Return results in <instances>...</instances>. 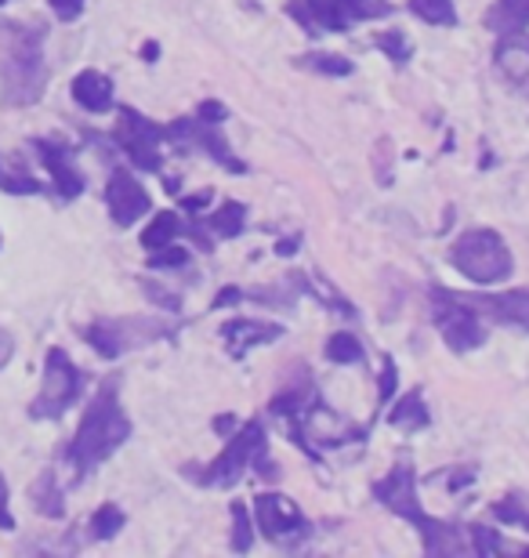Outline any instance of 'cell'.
<instances>
[{
  "label": "cell",
  "mask_w": 529,
  "mask_h": 558,
  "mask_svg": "<svg viewBox=\"0 0 529 558\" xmlns=\"http://www.w3.org/2000/svg\"><path fill=\"white\" fill-rule=\"evenodd\" d=\"M493 515L501 522H512V526H526L529 533V511L522 508L519 497H508V500H501V505H493Z\"/></svg>",
  "instance_id": "obj_29"
},
{
  "label": "cell",
  "mask_w": 529,
  "mask_h": 558,
  "mask_svg": "<svg viewBox=\"0 0 529 558\" xmlns=\"http://www.w3.org/2000/svg\"><path fill=\"white\" fill-rule=\"evenodd\" d=\"M410 11L432 26H454L457 22V11H454V0H410Z\"/></svg>",
  "instance_id": "obj_22"
},
{
  "label": "cell",
  "mask_w": 529,
  "mask_h": 558,
  "mask_svg": "<svg viewBox=\"0 0 529 558\" xmlns=\"http://www.w3.org/2000/svg\"><path fill=\"white\" fill-rule=\"evenodd\" d=\"M377 48L385 51L396 65L410 62V44H407V37H402V33H396V29H392V33H381V37H377Z\"/></svg>",
  "instance_id": "obj_28"
},
{
  "label": "cell",
  "mask_w": 529,
  "mask_h": 558,
  "mask_svg": "<svg viewBox=\"0 0 529 558\" xmlns=\"http://www.w3.org/2000/svg\"><path fill=\"white\" fill-rule=\"evenodd\" d=\"M123 526V511L117 505H103L95 511V519H92V530H95V537L98 541H109V537H117Z\"/></svg>",
  "instance_id": "obj_26"
},
{
  "label": "cell",
  "mask_w": 529,
  "mask_h": 558,
  "mask_svg": "<svg viewBox=\"0 0 529 558\" xmlns=\"http://www.w3.org/2000/svg\"><path fill=\"white\" fill-rule=\"evenodd\" d=\"M0 4H8V0H0Z\"/></svg>",
  "instance_id": "obj_42"
},
{
  "label": "cell",
  "mask_w": 529,
  "mask_h": 558,
  "mask_svg": "<svg viewBox=\"0 0 529 558\" xmlns=\"http://www.w3.org/2000/svg\"><path fill=\"white\" fill-rule=\"evenodd\" d=\"M298 247H301L298 240H284V243H276V254L279 258H290V254H298Z\"/></svg>",
  "instance_id": "obj_40"
},
{
  "label": "cell",
  "mask_w": 529,
  "mask_h": 558,
  "mask_svg": "<svg viewBox=\"0 0 529 558\" xmlns=\"http://www.w3.org/2000/svg\"><path fill=\"white\" fill-rule=\"evenodd\" d=\"M385 377H381V388H377V399L381 403H388L392 392H396V363H392V355H385Z\"/></svg>",
  "instance_id": "obj_33"
},
{
  "label": "cell",
  "mask_w": 529,
  "mask_h": 558,
  "mask_svg": "<svg viewBox=\"0 0 529 558\" xmlns=\"http://www.w3.org/2000/svg\"><path fill=\"white\" fill-rule=\"evenodd\" d=\"M232 548L236 551H251L254 548V533H251V511L243 505H232Z\"/></svg>",
  "instance_id": "obj_27"
},
{
  "label": "cell",
  "mask_w": 529,
  "mask_h": 558,
  "mask_svg": "<svg viewBox=\"0 0 529 558\" xmlns=\"http://www.w3.org/2000/svg\"><path fill=\"white\" fill-rule=\"evenodd\" d=\"M225 117H229V109H225L221 102H204V106H200V120H214V124H221Z\"/></svg>",
  "instance_id": "obj_34"
},
{
  "label": "cell",
  "mask_w": 529,
  "mask_h": 558,
  "mask_svg": "<svg viewBox=\"0 0 529 558\" xmlns=\"http://www.w3.org/2000/svg\"><path fill=\"white\" fill-rule=\"evenodd\" d=\"M117 385H120L117 377H106L103 388H98V396L92 399V407H87L81 428H76V439L70 446V461L76 468V475L95 472L106 457H112L123 442H128L131 421L117 403Z\"/></svg>",
  "instance_id": "obj_1"
},
{
  "label": "cell",
  "mask_w": 529,
  "mask_h": 558,
  "mask_svg": "<svg viewBox=\"0 0 529 558\" xmlns=\"http://www.w3.org/2000/svg\"><path fill=\"white\" fill-rule=\"evenodd\" d=\"M243 294L236 287H225L218 298H214V308H225V305H236V301H240Z\"/></svg>",
  "instance_id": "obj_37"
},
{
  "label": "cell",
  "mask_w": 529,
  "mask_h": 558,
  "mask_svg": "<svg viewBox=\"0 0 529 558\" xmlns=\"http://www.w3.org/2000/svg\"><path fill=\"white\" fill-rule=\"evenodd\" d=\"M388 421L396 424V428H410V432H418V428H428V407H424V396H421V388H413V392L407 399H399L396 410L388 414Z\"/></svg>",
  "instance_id": "obj_19"
},
{
  "label": "cell",
  "mask_w": 529,
  "mask_h": 558,
  "mask_svg": "<svg viewBox=\"0 0 529 558\" xmlns=\"http://www.w3.org/2000/svg\"><path fill=\"white\" fill-rule=\"evenodd\" d=\"M106 199H109V210L117 226H134V221L149 210V193H145L142 182H134L128 171H112Z\"/></svg>",
  "instance_id": "obj_12"
},
{
  "label": "cell",
  "mask_w": 529,
  "mask_h": 558,
  "mask_svg": "<svg viewBox=\"0 0 529 558\" xmlns=\"http://www.w3.org/2000/svg\"><path fill=\"white\" fill-rule=\"evenodd\" d=\"M449 262L482 287L504 283V279L515 272V258H512L508 243L493 229H468L465 236L454 243V251H449Z\"/></svg>",
  "instance_id": "obj_3"
},
{
  "label": "cell",
  "mask_w": 529,
  "mask_h": 558,
  "mask_svg": "<svg viewBox=\"0 0 529 558\" xmlns=\"http://www.w3.org/2000/svg\"><path fill=\"white\" fill-rule=\"evenodd\" d=\"M33 149L40 153L44 167L51 171L55 189H59L62 199H76V196L84 193V174L73 167V156L70 153L59 149V145H51V142H33Z\"/></svg>",
  "instance_id": "obj_14"
},
{
  "label": "cell",
  "mask_w": 529,
  "mask_h": 558,
  "mask_svg": "<svg viewBox=\"0 0 529 558\" xmlns=\"http://www.w3.org/2000/svg\"><path fill=\"white\" fill-rule=\"evenodd\" d=\"M171 240H178V215L160 210V215L149 221V229L142 232V243H145V251H160Z\"/></svg>",
  "instance_id": "obj_21"
},
{
  "label": "cell",
  "mask_w": 529,
  "mask_h": 558,
  "mask_svg": "<svg viewBox=\"0 0 529 558\" xmlns=\"http://www.w3.org/2000/svg\"><path fill=\"white\" fill-rule=\"evenodd\" d=\"M207 204H211V193H200V196L182 199V207H185V210H200V207H207Z\"/></svg>",
  "instance_id": "obj_39"
},
{
  "label": "cell",
  "mask_w": 529,
  "mask_h": 558,
  "mask_svg": "<svg viewBox=\"0 0 529 558\" xmlns=\"http://www.w3.org/2000/svg\"><path fill=\"white\" fill-rule=\"evenodd\" d=\"M262 450H265V428H262V421H251V424H243L240 435H232L218 461H211L204 468V475H189V478H196V483L214 486V489H229L240 483L247 464L262 457Z\"/></svg>",
  "instance_id": "obj_6"
},
{
  "label": "cell",
  "mask_w": 529,
  "mask_h": 558,
  "mask_svg": "<svg viewBox=\"0 0 529 558\" xmlns=\"http://www.w3.org/2000/svg\"><path fill=\"white\" fill-rule=\"evenodd\" d=\"M11 352H15V341H11V333L0 327V371H4V363L11 360Z\"/></svg>",
  "instance_id": "obj_36"
},
{
  "label": "cell",
  "mask_w": 529,
  "mask_h": 558,
  "mask_svg": "<svg viewBox=\"0 0 529 558\" xmlns=\"http://www.w3.org/2000/svg\"><path fill=\"white\" fill-rule=\"evenodd\" d=\"M185 262H189V254L182 247H171V243H167V247L153 254L149 269H178V265H185Z\"/></svg>",
  "instance_id": "obj_30"
},
{
  "label": "cell",
  "mask_w": 529,
  "mask_h": 558,
  "mask_svg": "<svg viewBox=\"0 0 529 558\" xmlns=\"http://www.w3.org/2000/svg\"><path fill=\"white\" fill-rule=\"evenodd\" d=\"M48 4L62 22H76L84 15V0H48Z\"/></svg>",
  "instance_id": "obj_32"
},
{
  "label": "cell",
  "mask_w": 529,
  "mask_h": 558,
  "mask_svg": "<svg viewBox=\"0 0 529 558\" xmlns=\"http://www.w3.org/2000/svg\"><path fill=\"white\" fill-rule=\"evenodd\" d=\"M471 541H476V555H497L501 551V537L490 533L486 526H471Z\"/></svg>",
  "instance_id": "obj_31"
},
{
  "label": "cell",
  "mask_w": 529,
  "mask_h": 558,
  "mask_svg": "<svg viewBox=\"0 0 529 558\" xmlns=\"http://www.w3.org/2000/svg\"><path fill=\"white\" fill-rule=\"evenodd\" d=\"M214 428H218V432H229V428H232V417H218V421H214Z\"/></svg>",
  "instance_id": "obj_41"
},
{
  "label": "cell",
  "mask_w": 529,
  "mask_h": 558,
  "mask_svg": "<svg viewBox=\"0 0 529 558\" xmlns=\"http://www.w3.org/2000/svg\"><path fill=\"white\" fill-rule=\"evenodd\" d=\"M29 497L40 515H48V519L62 515V494H59V483H55V472H44L37 483L29 486Z\"/></svg>",
  "instance_id": "obj_20"
},
{
  "label": "cell",
  "mask_w": 529,
  "mask_h": 558,
  "mask_svg": "<svg viewBox=\"0 0 529 558\" xmlns=\"http://www.w3.org/2000/svg\"><path fill=\"white\" fill-rule=\"evenodd\" d=\"M221 338L229 341L232 355L240 360L247 349L254 344H268V341H279L284 338V327H268V323H254V319H232L221 327Z\"/></svg>",
  "instance_id": "obj_15"
},
{
  "label": "cell",
  "mask_w": 529,
  "mask_h": 558,
  "mask_svg": "<svg viewBox=\"0 0 529 558\" xmlns=\"http://www.w3.org/2000/svg\"><path fill=\"white\" fill-rule=\"evenodd\" d=\"M471 308L486 312L497 323H512V327L529 330V290H512V294H468L465 298Z\"/></svg>",
  "instance_id": "obj_13"
},
{
  "label": "cell",
  "mask_w": 529,
  "mask_h": 558,
  "mask_svg": "<svg viewBox=\"0 0 529 558\" xmlns=\"http://www.w3.org/2000/svg\"><path fill=\"white\" fill-rule=\"evenodd\" d=\"M432 305H435V323L443 330V341L454 352H471L479 344H486V327L479 319V308H471L465 294L454 290H432Z\"/></svg>",
  "instance_id": "obj_5"
},
{
  "label": "cell",
  "mask_w": 529,
  "mask_h": 558,
  "mask_svg": "<svg viewBox=\"0 0 529 558\" xmlns=\"http://www.w3.org/2000/svg\"><path fill=\"white\" fill-rule=\"evenodd\" d=\"M0 526L15 530V519L8 515V483H4V475H0Z\"/></svg>",
  "instance_id": "obj_35"
},
{
  "label": "cell",
  "mask_w": 529,
  "mask_h": 558,
  "mask_svg": "<svg viewBox=\"0 0 529 558\" xmlns=\"http://www.w3.org/2000/svg\"><path fill=\"white\" fill-rule=\"evenodd\" d=\"M486 26L501 37H515L529 26V0H497L486 15Z\"/></svg>",
  "instance_id": "obj_17"
},
{
  "label": "cell",
  "mask_w": 529,
  "mask_h": 558,
  "mask_svg": "<svg viewBox=\"0 0 529 558\" xmlns=\"http://www.w3.org/2000/svg\"><path fill=\"white\" fill-rule=\"evenodd\" d=\"M0 185L11 189V193H37V182H22V178H15V182H8V178H4Z\"/></svg>",
  "instance_id": "obj_38"
},
{
  "label": "cell",
  "mask_w": 529,
  "mask_h": 558,
  "mask_svg": "<svg viewBox=\"0 0 529 558\" xmlns=\"http://www.w3.org/2000/svg\"><path fill=\"white\" fill-rule=\"evenodd\" d=\"M254 511H257V522H262L265 537H273V541H301L309 533V522L301 519L298 505L279 494H262L254 500Z\"/></svg>",
  "instance_id": "obj_9"
},
{
  "label": "cell",
  "mask_w": 529,
  "mask_h": 558,
  "mask_svg": "<svg viewBox=\"0 0 529 558\" xmlns=\"http://www.w3.org/2000/svg\"><path fill=\"white\" fill-rule=\"evenodd\" d=\"M497 65L515 84H526L529 81V37H519V33L504 37L497 48Z\"/></svg>",
  "instance_id": "obj_18"
},
{
  "label": "cell",
  "mask_w": 529,
  "mask_h": 558,
  "mask_svg": "<svg viewBox=\"0 0 529 558\" xmlns=\"http://www.w3.org/2000/svg\"><path fill=\"white\" fill-rule=\"evenodd\" d=\"M374 497L388 511H396L399 519H407V522H413V526L421 530L428 555H457V551H465V544H460L457 530H449L446 522H435V519L424 515V508H421V500H418V486H413V468L396 464L374 486Z\"/></svg>",
  "instance_id": "obj_2"
},
{
  "label": "cell",
  "mask_w": 529,
  "mask_h": 558,
  "mask_svg": "<svg viewBox=\"0 0 529 558\" xmlns=\"http://www.w3.org/2000/svg\"><path fill=\"white\" fill-rule=\"evenodd\" d=\"M73 98H76V106L87 109V113H109V109H112V84H109V76L95 73V70H84L73 81Z\"/></svg>",
  "instance_id": "obj_16"
},
{
  "label": "cell",
  "mask_w": 529,
  "mask_h": 558,
  "mask_svg": "<svg viewBox=\"0 0 529 558\" xmlns=\"http://www.w3.org/2000/svg\"><path fill=\"white\" fill-rule=\"evenodd\" d=\"M117 138L134 167H142V171H160V142L167 138V131L156 128L153 120L139 117L134 109H120Z\"/></svg>",
  "instance_id": "obj_8"
},
{
  "label": "cell",
  "mask_w": 529,
  "mask_h": 558,
  "mask_svg": "<svg viewBox=\"0 0 529 558\" xmlns=\"http://www.w3.org/2000/svg\"><path fill=\"white\" fill-rule=\"evenodd\" d=\"M44 84H48V70L40 59V40L33 33H19L8 40V54L0 62V87H4L8 106H29L37 102Z\"/></svg>",
  "instance_id": "obj_4"
},
{
  "label": "cell",
  "mask_w": 529,
  "mask_h": 558,
  "mask_svg": "<svg viewBox=\"0 0 529 558\" xmlns=\"http://www.w3.org/2000/svg\"><path fill=\"white\" fill-rule=\"evenodd\" d=\"M76 399H81V371H76L73 360L62 349H51L48 363H44L40 396L33 399L29 414L33 417H62Z\"/></svg>",
  "instance_id": "obj_7"
},
{
  "label": "cell",
  "mask_w": 529,
  "mask_h": 558,
  "mask_svg": "<svg viewBox=\"0 0 529 558\" xmlns=\"http://www.w3.org/2000/svg\"><path fill=\"white\" fill-rule=\"evenodd\" d=\"M316 26L323 29H348L359 19H377L388 15L385 0H305Z\"/></svg>",
  "instance_id": "obj_10"
},
{
  "label": "cell",
  "mask_w": 529,
  "mask_h": 558,
  "mask_svg": "<svg viewBox=\"0 0 529 558\" xmlns=\"http://www.w3.org/2000/svg\"><path fill=\"white\" fill-rule=\"evenodd\" d=\"M326 355H330L334 363H363V344L348 330H337L330 333V341H326Z\"/></svg>",
  "instance_id": "obj_23"
},
{
  "label": "cell",
  "mask_w": 529,
  "mask_h": 558,
  "mask_svg": "<svg viewBox=\"0 0 529 558\" xmlns=\"http://www.w3.org/2000/svg\"><path fill=\"white\" fill-rule=\"evenodd\" d=\"M211 229L218 232V236H236V232L243 229V204H236V199H229V204H221V207L211 215Z\"/></svg>",
  "instance_id": "obj_24"
},
{
  "label": "cell",
  "mask_w": 529,
  "mask_h": 558,
  "mask_svg": "<svg viewBox=\"0 0 529 558\" xmlns=\"http://www.w3.org/2000/svg\"><path fill=\"white\" fill-rule=\"evenodd\" d=\"M298 62L309 65V70H316V73H326V76H348V73H352V62L341 59V54H323V51H316V54H301Z\"/></svg>",
  "instance_id": "obj_25"
},
{
  "label": "cell",
  "mask_w": 529,
  "mask_h": 558,
  "mask_svg": "<svg viewBox=\"0 0 529 558\" xmlns=\"http://www.w3.org/2000/svg\"><path fill=\"white\" fill-rule=\"evenodd\" d=\"M167 138L175 142H185V145H200V149L211 153V160H218L225 171H243V163L236 160L229 153V142L221 135V124H214V120H178V124L167 131Z\"/></svg>",
  "instance_id": "obj_11"
}]
</instances>
